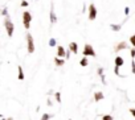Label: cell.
<instances>
[{"label": "cell", "instance_id": "9a60e30c", "mask_svg": "<svg viewBox=\"0 0 135 120\" xmlns=\"http://www.w3.org/2000/svg\"><path fill=\"white\" fill-rule=\"evenodd\" d=\"M17 73H19L17 78H19L20 81H24L25 75H24V70H23V67H21V66H19V67H17Z\"/></svg>", "mask_w": 135, "mask_h": 120}, {"label": "cell", "instance_id": "277c9868", "mask_svg": "<svg viewBox=\"0 0 135 120\" xmlns=\"http://www.w3.org/2000/svg\"><path fill=\"white\" fill-rule=\"evenodd\" d=\"M123 64H124V59H123L120 55H117V57H115V67H114L115 75H118V77H124V75H122V74L119 73V67H122Z\"/></svg>", "mask_w": 135, "mask_h": 120}, {"label": "cell", "instance_id": "603a6c76", "mask_svg": "<svg viewBox=\"0 0 135 120\" xmlns=\"http://www.w3.org/2000/svg\"><path fill=\"white\" fill-rule=\"evenodd\" d=\"M130 44H131V45L135 48V34H132V36L130 37Z\"/></svg>", "mask_w": 135, "mask_h": 120}, {"label": "cell", "instance_id": "8fae6325", "mask_svg": "<svg viewBox=\"0 0 135 120\" xmlns=\"http://www.w3.org/2000/svg\"><path fill=\"white\" fill-rule=\"evenodd\" d=\"M97 73H98V75H99V78H101L102 83H103V85H106V79H105V74H103V67H98Z\"/></svg>", "mask_w": 135, "mask_h": 120}, {"label": "cell", "instance_id": "3957f363", "mask_svg": "<svg viewBox=\"0 0 135 120\" xmlns=\"http://www.w3.org/2000/svg\"><path fill=\"white\" fill-rule=\"evenodd\" d=\"M31 23H32V13L29 11H24L23 12V25L27 30L31 28Z\"/></svg>", "mask_w": 135, "mask_h": 120}, {"label": "cell", "instance_id": "ffe728a7", "mask_svg": "<svg viewBox=\"0 0 135 120\" xmlns=\"http://www.w3.org/2000/svg\"><path fill=\"white\" fill-rule=\"evenodd\" d=\"M54 96H56V100H57L58 103L62 102V100H61V94H60V92H54Z\"/></svg>", "mask_w": 135, "mask_h": 120}, {"label": "cell", "instance_id": "d6a6232c", "mask_svg": "<svg viewBox=\"0 0 135 120\" xmlns=\"http://www.w3.org/2000/svg\"><path fill=\"white\" fill-rule=\"evenodd\" d=\"M69 120H72V119H69Z\"/></svg>", "mask_w": 135, "mask_h": 120}, {"label": "cell", "instance_id": "cb8c5ba5", "mask_svg": "<svg viewBox=\"0 0 135 120\" xmlns=\"http://www.w3.org/2000/svg\"><path fill=\"white\" fill-rule=\"evenodd\" d=\"M20 6H21V7H23V8H27V7H28V6H29V3H28V2H27V0H23V2H21V3H20Z\"/></svg>", "mask_w": 135, "mask_h": 120}, {"label": "cell", "instance_id": "5b68a950", "mask_svg": "<svg viewBox=\"0 0 135 120\" xmlns=\"http://www.w3.org/2000/svg\"><path fill=\"white\" fill-rule=\"evenodd\" d=\"M82 54H84V57H95V50L90 44H85Z\"/></svg>", "mask_w": 135, "mask_h": 120}, {"label": "cell", "instance_id": "f1b7e54d", "mask_svg": "<svg viewBox=\"0 0 135 120\" xmlns=\"http://www.w3.org/2000/svg\"><path fill=\"white\" fill-rule=\"evenodd\" d=\"M7 120H13V119H12V117H8V119H7Z\"/></svg>", "mask_w": 135, "mask_h": 120}, {"label": "cell", "instance_id": "2e32d148", "mask_svg": "<svg viewBox=\"0 0 135 120\" xmlns=\"http://www.w3.org/2000/svg\"><path fill=\"white\" fill-rule=\"evenodd\" d=\"M80 65H81L82 67H85V66H88V65H89L88 57H84V58H81V61H80Z\"/></svg>", "mask_w": 135, "mask_h": 120}, {"label": "cell", "instance_id": "83f0119b", "mask_svg": "<svg viewBox=\"0 0 135 120\" xmlns=\"http://www.w3.org/2000/svg\"><path fill=\"white\" fill-rule=\"evenodd\" d=\"M130 113L135 117V108H130Z\"/></svg>", "mask_w": 135, "mask_h": 120}, {"label": "cell", "instance_id": "9c48e42d", "mask_svg": "<svg viewBox=\"0 0 135 120\" xmlns=\"http://www.w3.org/2000/svg\"><path fill=\"white\" fill-rule=\"evenodd\" d=\"M56 54H57L56 57H58V58H65V48L62 45L57 46V53Z\"/></svg>", "mask_w": 135, "mask_h": 120}, {"label": "cell", "instance_id": "484cf974", "mask_svg": "<svg viewBox=\"0 0 135 120\" xmlns=\"http://www.w3.org/2000/svg\"><path fill=\"white\" fill-rule=\"evenodd\" d=\"M130 55H131L132 59H135V48H132V49L130 50Z\"/></svg>", "mask_w": 135, "mask_h": 120}, {"label": "cell", "instance_id": "52a82bcc", "mask_svg": "<svg viewBox=\"0 0 135 120\" xmlns=\"http://www.w3.org/2000/svg\"><path fill=\"white\" fill-rule=\"evenodd\" d=\"M49 19H50V25H53V24H56L57 23V15H56V12H54V7H53V4H52V7H50V12H49Z\"/></svg>", "mask_w": 135, "mask_h": 120}, {"label": "cell", "instance_id": "8992f818", "mask_svg": "<svg viewBox=\"0 0 135 120\" xmlns=\"http://www.w3.org/2000/svg\"><path fill=\"white\" fill-rule=\"evenodd\" d=\"M88 13H89V20H90V21H94V20L97 19V7H95L93 3L89 4Z\"/></svg>", "mask_w": 135, "mask_h": 120}, {"label": "cell", "instance_id": "ac0fdd59", "mask_svg": "<svg viewBox=\"0 0 135 120\" xmlns=\"http://www.w3.org/2000/svg\"><path fill=\"white\" fill-rule=\"evenodd\" d=\"M48 44H49V46H50V48H53V46H56V45H57V40H56V38H50Z\"/></svg>", "mask_w": 135, "mask_h": 120}, {"label": "cell", "instance_id": "4fadbf2b", "mask_svg": "<svg viewBox=\"0 0 135 120\" xmlns=\"http://www.w3.org/2000/svg\"><path fill=\"white\" fill-rule=\"evenodd\" d=\"M54 64H56V66H62V65H65V58L54 57Z\"/></svg>", "mask_w": 135, "mask_h": 120}, {"label": "cell", "instance_id": "e0dca14e", "mask_svg": "<svg viewBox=\"0 0 135 120\" xmlns=\"http://www.w3.org/2000/svg\"><path fill=\"white\" fill-rule=\"evenodd\" d=\"M52 117H53V115H52V113L45 112V113H42V116H41V119H40V120H50Z\"/></svg>", "mask_w": 135, "mask_h": 120}, {"label": "cell", "instance_id": "44dd1931", "mask_svg": "<svg viewBox=\"0 0 135 120\" xmlns=\"http://www.w3.org/2000/svg\"><path fill=\"white\" fill-rule=\"evenodd\" d=\"M102 120H114V117L111 115H103L102 116Z\"/></svg>", "mask_w": 135, "mask_h": 120}, {"label": "cell", "instance_id": "d6986e66", "mask_svg": "<svg viewBox=\"0 0 135 120\" xmlns=\"http://www.w3.org/2000/svg\"><path fill=\"white\" fill-rule=\"evenodd\" d=\"M0 13H2V15H3V16H4V17H6V16H8V15H9V13H8V9H7V7H4V8H3V9H2V12H0Z\"/></svg>", "mask_w": 135, "mask_h": 120}, {"label": "cell", "instance_id": "ba28073f", "mask_svg": "<svg viewBox=\"0 0 135 120\" xmlns=\"http://www.w3.org/2000/svg\"><path fill=\"white\" fill-rule=\"evenodd\" d=\"M124 49H128V44H127L126 41H122V42L117 44V45H115V48H114L115 53H119L120 50H124Z\"/></svg>", "mask_w": 135, "mask_h": 120}, {"label": "cell", "instance_id": "1f68e13d", "mask_svg": "<svg viewBox=\"0 0 135 120\" xmlns=\"http://www.w3.org/2000/svg\"><path fill=\"white\" fill-rule=\"evenodd\" d=\"M35 2H38V0H35Z\"/></svg>", "mask_w": 135, "mask_h": 120}, {"label": "cell", "instance_id": "7a4b0ae2", "mask_svg": "<svg viewBox=\"0 0 135 120\" xmlns=\"http://www.w3.org/2000/svg\"><path fill=\"white\" fill-rule=\"evenodd\" d=\"M25 40H27V51H28L29 54H33L35 50H36L33 36H32L31 33H27V34H25Z\"/></svg>", "mask_w": 135, "mask_h": 120}, {"label": "cell", "instance_id": "f546056e", "mask_svg": "<svg viewBox=\"0 0 135 120\" xmlns=\"http://www.w3.org/2000/svg\"><path fill=\"white\" fill-rule=\"evenodd\" d=\"M2 117H3V115H2V113H0V119H2Z\"/></svg>", "mask_w": 135, "mask_h": 120}, {"label": "cell", "instance_id": "5bb4252c", "mask_svg": "<svg viewBox=\"0 0 135 120\" xmlns=\"http://www.w3.org/2000/svg\"><path fill=\"white\" fill-rule=\"evenodd\" d=\"M110 29L114 32H119L122 29V24H110Z\"/></svg>", "mask_w": 135, "mask_h": 120}, {"label": "cell", "instance_id": "7402d4cb", "mask_svg": "<svg viewBox=\"0 0 135 120\" xmlns=\"http://www.w3.org/2000/svg\"><path fill=\"white\" fill-rule=\"evenodd\" d=\"M131 73L135 75V59H132V62H131Z\"/></svg>", "mask_w": 135, "mask_h": 120}, {"label": "cell", "instance_id": "4dcf8cb0", "mask_svg": "<svg viewBox=\"0 0 135 120\" xmlns=\"http://www.w3.org/2000/svg\"><path fill=\"white\" fill-rule=\"evenodd\" d=\"M0 120H6V119H4V117H2V119H0Z\"/></svg>", "mask_w": 135, "mask_h": 120}, {"label": "cell", "instance_id": "d4e9b609", "mask_svg": "<svg viewBox=\"0 0 135 120\" xmlns=\"http://www.w3.org/2000/svg\"><path fill=\"white\" fill-rule=\"evenodd\" d=\"M70 54H72L70 50H65V59H69L70 58Z\"/></svg>", "mask_w": 135, "mask_h": 120}, {"label": "cell", "instance_id": "7c38bea8", "mask_svg": "<svg viewBox=\"0 0 135 120\" xmlns=\"http://www.w3.org/2000/svg\"><path fill=\"white\" fill-rule=\"evenodd\" d=\"M105 96H103V92H101V91H97V92H94V102H99V100H102Z\"/></svg>", "mask_w": 135, "mask_h": 120}, {"label": "cell", "instance_id": "30bf717a", "mask_svg": "<svg viewBox=\"0 0 135 120\" xmlns=\"http://www.w3.org/2000/svg\"><path fill=\"white\" fill-rule=\"evenodd\" d=\"M69 50H70L73 54H77V53H78V44H77V42H70V44H69Z\"/></svg>", "mask_w": 135, "mask_h": 120}, {"label": "cell", "instance_id": "6da1fadb", "mask_svg": "<svg viewBox=\"0 0 135 120\" xmlns=\"http://www.w3.org/2000/svg\"><path fill=\"white\" fill-rule=\"evenodd\" d=\"M3 24H4V28H6V30H7L8 37H12V36H13V32H15V25H13V23H12L9 15L4 17V23H3Z\"/></svg>", "mask_w": 135, "mask_h": 120}, {"label": "cell", "instance_id": "4316f807", "mask_svg": "<svg viewBox=\"0 0 135 120\" xmlns=\"http://www.w3.org/2000/svg\"><path fill=\"white\" fill-rule=\"evenodd\" d=\"M128 13H130V8H128V7H126V8H124V15L127 16Z\"/></svg>", "mask_w": 135, "mask_h": 120}]
</instances>
